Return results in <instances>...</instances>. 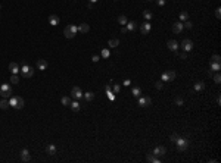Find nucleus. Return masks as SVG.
I'll return each mask as SVG.
<instances>
[{
  "label": "nucleus",
  "mask_w": 221,
  "mask_h": 163,
  "mask_svg": "<svg viewBox=\"0 0 221 163\" xmlns=\"http://www.w3.org/2000/svg\"><path fill=\"white\" fill-rule=\"evenodd\" d=\"M9 105H11L12 107H15V109L21 110V109H24L25 101H24V99H22V97H19V96H12V97H11V100H9Z\"/></svg>",
  "instance_id": "1"
},
{
  "label": "nucleus",
  "mask_w": 221,
  "mask_h": 163,
  "mask_svg": "<svg viewBox=\"0 0 221 163\" xmlns=\"http://www.w3.org/2000/svg\"><path fill=\"white\" fill-rule=\"evenodd\" d=\"M77 32H78L77 25L69 24V25H66V27H65V30H64V35H65L66 38H74L75 35H77Z\"/></svg>",
  "instance_id": "2"
},
{
  "label": "nucleus",
  "mask_w": 221,
  "mask_h": 163,
  "mask_svg": "<svg viewBox=\"0 0 221 163\" xmlns=\"http://www.w3.org/2000/svg\"><path fill=\"white\" fill-rule=\"evenodd\" d=\"M174 143L177 144V150L181 151V153L186 151V150H187V147H189V140L187 138H181V137H178Z\"/></svg>",
  "instance_id": "3"
},
{
  "label": "nucleus",
  "mask_w": 221,
  "mask_h": 163,
  "mask_svg": "<svg viewBox=\"0 0 221 163\" xmlns=\"http://www.w3.org/2000/svg\"><path fill=\"white\" fill-rule=\"evenodd\" d=\"M19 72L22 74L24 78H31V76L34 75V72H36V69H34L32 66H30V65H27V63H24Z\"/></svg>",
  "instance_id": "4"
},
{
  "label": "nucleus",
  "mask_w": 221,
  "mask_h": 163,
  "mask_svg": "<svg viewBox=\"0 0 221 163\" xmlns=\"http://www.w3.org/2000/svg\"><path fill=\"white\" fill-rule=\"evenodd\" d=\"M0 94H2L3 99L12 97V87L9 84H2V85H0Z\"/></svg>",
  "instance_id": "5"
},
{
  "label": "nucleus",
  "mask_w": 221,
  "mask_h": 163,
  "mask_svg": "<svg viewBox=\"0 0 221 163\" xmlns=\"http://www.w3.org/2000/svg\"><path fill=\"white\" fill-rule=\"evenodd\" d=\"M175 72L174 71H167V72H164L162 74V76H161V81L162 82H171V81H174L175 80Z\"/></svg>",
  "instance_id": "6"
},
{
  "label": "nucleus",
  "mask_w": 221,
  "mask_h": 163,
  "mask_svg": "<svg viewBox=\"0 0 221 163\" xmlns=\"http://www.w3.org/2000/svg\"><path fill=\"white\" fill-rule=\"evenodd\" d=\"M71 99H74V100H81L83 99V91L80 90V87H74L71 90Z\"/></svg>",
  "instance_id": "7"
},
{
  "label": "nucleus",
  "mask_w": 221,
  "mask_h": 163,
  "mask_svg": "<svg viewBox=\"0 0 221 163\" xmlns=\"http://www.w3.org/2000/svg\"><path fill=\"white\" fill-rule=\"evenodd\" d=\"M181 47L184 49V51H192L193 50V41L189 38H184L181 41Z\"/></svg>",
  "instance_id": "8"
},
{
  "label": "nucleus",
  "mask_w": 221,
  "mask_h": 163,
  "mask_svg": "<svg viewBox=\"0 0 221 163\" xmlns=\"http://www.w3.org/2000/svg\"><path fill=\"white\" fill-rule=\"evenodd\" d=\"M150 105H152V99H150V97H143V96L139 97V106L148 107V106H150Z\"/></svg>",
  "instance_id": "9"
},
{
  "label": "nucleus",
  "mask_w": 221,
  "mask_h": 163,
  "mask_svg": "<svg viewBox=\"0 0 221 163\" xmlns=\"http://www.w3.org/2000/svg\"><path fill=\"white\" fill-rule=\"evenodd\" d=\"M150 30H152V25H150V22H149V21L143 22V24L140 25V31H142V34H143V35H146V34H149V32H150Z\"/></svg>",
  "instance_id": "10"
},
{
  "label": "nucleus",
  "mask_w": 221,
  "mask_h": 163,
  "mask_svg": "<svg viewBox=\"0 0 221 163\" xmlns=\"http://www.w3.org/2000/svg\"><path fill=\"white\" fill-rule=\"evenodd\" d=\"M167 47L171 50V51H177L178 50V47H180V44L175 41V40H168V43H167Z\"/></svg>",
  "instance_id": "11"
},
{
  "label": "nucleus",
  "mask_w": 221,
  "mask_h": 163,
  "mask_svg": "<svg viewBox=\"0 0 221 163\" xmlns=\"http://www.w3.org/2000/svg\"><path fill=\"white\" fill-rule=\"evenodd\" d=\"M167 153V149L164 147V145H158V147L154 150V154L156 157H161V156H164V154Z\"/></svg>",
  "instance_id": "12"
},
{
  "label": "nucleus",
  "mask_w": 221,
  "mask_h": 163,
  "mask_svg": "<svg viewBox=\"0 0 221 163\" xmlns=\"http://www.w3.org/2000/svg\"><path fill=\"white\" fill-rule=\"evenodd\" d=\"M46 153H47V154H50V156H55V154L58 153L56 145H55V144H47V147H46Z\"/></svg>",
  "instance_id": "13"
},
{
  "label": "nucleus",
  "mask_w": 221,
  "mask_h": 163,
  "mask_svg": "<svg viewBox=\"0 0 221 163\" xmlns=\"http://www.w3.org/2000/svg\"><path fill=\"white\" fill-rule=\"evenodd\" d=\"M183 22H175V24H173V32L174 34H180L181 31H183Z\"/></svg>",
  "instance_id": "14"
},
{
  "label": "nucleus",
  "mask_w": 221,
  "mask_h": 163,
  "mask_svg": "<svg viewBox=\"0 0 221 163\" xmlns=\"http://www.w3.org/2000/svg\"><path fill=\"white\" fill-rule=\"evenodd\" d=\"M59 21H61V19H59L58 15H50V16H49V24L52 25V27H56V25H59Z\"/></svg>",
  "instance_id": "15"
},
{
  "label": "nucleus",
  "mask_w": 221,
  "mask_h": 163,
  "mask_svg": "<svg viewBox=\"0 0 221 163\" xmlns=\"http://www.w3.org/2000/svg\"><path fill=\"white\" fill-rule=\"evenodd\" d=\"M21 160H22V162H30V160H31L30 151H28L27 149H24V150L21 151Z\"/></svg>",
  "instance_id": "16"
},
{
  "label": "nucleus",
  "mask_w": 221,
  "mask_h": 163,
  "mask_svg": "<svg viewBox=\"0 0 221 163\" xmlns=\"http://www.w3.org/2000/svg\"><path fill=\"white\" fill-rule=\"evenodd\" d=\"M37 69H38V71H46V69H47V60H44V59H40V60L37 62Z\"/></svg>",
  "instance_id": "17"
},
{
  "label": "nucleus",
  "mask_w": 221,
  "mask_h": 163,
  "mask_svg": "<svg viewBox=\"0 0 221 163\" xmlns=\"http://www.w3.org/2000/svg\"><path fill=\"white\" fill-rule=\"evenodd\" d=\"M9 71L12 72V74H18L21 69H19V65L16 63V62H11L9 63Z\"/></svg>",
  "instance_id": "18"
},
{
  "label": "nucleus",
  "mask_w": 221,
  "mask_h": 163,
  "mask_svg": "<svg viewBox=\"0 0 221 163\" xmlns=\"http://www.w3.org/2000/svg\"><path fill=\"white\" fill-rule=\"evenodd\" d=\"M77 28H78V31H80V32H83V34H87V32L90 31V27H89V24H80Z\"/></svg>",
  "instance_id": "19"
},
{
  "label": "nucleus",
  "mask_w": 221,
  "mask_h": 163,
  "mask_svg": "<svg viewBox=\"0 0 221 163\" xmlns=\"http://www.w3.org/2000/svg\"><path fill=\"white\" fill-rule=\"evenodd\" d=\"M209 66H211L212 72H218L221 69V63L220 62H209Z\"/></svg>",
  "instance_id": "20"
},
{
  "label": "nucleus",
  "mask_w": 221,
  "mask_h": 163,
  "mask_svg": "<svg viewBox=\"0 0 221 163\" xmlns=\"http://www.w3.org/2000/svg\"><path fill=\"white\" fill-rule=\"evenodd\" d=\"M125 28H127V31H134L136 28H137V22H134V21L127 22L125 24Z\"/></svg>",
  "instance_id": "21"
},
{
  "label": "nucleus",
  "mask_w": 221,
  "mask_h": 163,
  "mask_svg": "<svg viewBox=\"0 0 221 163\" xmlns=\"http://www.w3.org/2000/svg\"><path fill=\"white\" fill-rule=\"evenodd\" d=\"M74 112H78V110L81 109V106H80V103H78V100H74V101H71V106H69Z\"/></svg>",
  "instance_id": "22"
},
{
  "label": "nucleus",
  "mask_w": 221,
  "mask_h": 163,
  "mask_svg": "<svg viewBox=\"0 0 221 163\" xmlns=\"http://www.w3.org/2000/svg\"><path fill=\"white\" fill-rule=\"evenodd\" d=\"M108 46L109 47H118V46H120V40H118V38H110L109 43H108Z\"/></svg>",
  "instance_id": "23"
},
{
  "label": "nucleus",
  "mask_w": 221,
  "mask_h": 163,
  "mask_svg": "<svg viewBox=\"0 0 221 163\" xmlns=\"http://www.w3.org/2000/svg\"><path fill=\"white\" fill-rule=\"evenodd\" d=\"M9 100H6V99H3V100H0V109H3V110H6V109H9Z\"/></svg>",
  "instance_id": "24"
},
{
  "label": "nucleus",
  "mask_w": 221,
  "mask_h": 163,
  "mask_svg": "<svg viewBox=\"0 0 221 163\" xmlns=\"http://www.w3.org/2000/svg\"><path fill=\"white\" fill-rule=\"evenodd\" d=\"M71 97H68V96H65V97H62V100H61V103H62V105L64 106H66V107H69L71 106Z\"/></svg>",
  "instance_id": "25"
},
{
  "label": "nucleus",
  "mask_w": 221,
  "mask_h": 163,
  "mask_svg": "<svg viewBox=\"0 0 221 163\" xmlns=\"http://www.w3.org/2000/svg\"><path fill=\"white\" fill-rule=\"evenodd\" d=\"M203 88H205V84H203L202 81L195 82V91H202Z\"/></svg>",
  "instance_id": "26"
},
{
  "label": "nucleus",
  "mask_w": 221,
  "mask_h": 163,
  "mask_svg": "<svg viewBox=\"0 0 221 163\" xmlns=\"http://www.w3.org/2000/svg\"><path fill=\"white\" fill-rule=\"evenodd\" d=\"M131 94H133L134 97H137V99H139V97L142 96V90H140V87H134V88L131 90Z\"/></svg>",
  "instance_id": "27"
},
{
  "label": "nucleus",
  "mask_w": 221,
  "mask_h": 163,
  "mask_svg": "<svg viewBox=\"0 0 221 163\" xmlns=\"http://www.w3.org/2000/svg\"><path fill=\"white\" fill-rule=\"evenodd\" d=\"M127 22H128V19H127L125 15H120V16H118V24H120V25H125Z\"/></svg>",
  "instance_id": "28"
},
{
  "label": "nucleus",
  "mask_w": 221,
  "mask_h": 163,
  "mask_svg": "<svg viewBox=\"0 0 221 163\" xmlns=\"http://www.w3.org/2000/svg\"><path fill=\"white\" fill-rule=\"evenodd\" d=\"M146 159H148V162H154V163H159V162H161V160L155 156V154H148Z\"/></svg>",
  "instance_id": "29"
},
{
  "label": "nucleus",
  "mask_w": 221,
  "mask_h": 163,
  "mask_svg": "<svg viewBox=\"0 0 221 163\" xmlns=\"http://www.w3.org/2000/svg\"><path fill=\"white\" fill-rule=\"evenodd\" d=\"M83 96H84V99H86L87 101H91L93 99H95V94H93L91 91H87L86 94H83Z\"/></svg>",
  "instance_id": "30"
},
{
  "label": "nucleus",
  "mask_w": 221,
  "mask_h": 163,
  "mask_svg": "<svg viewBox=\"0 0 221 163\" xmlns=\"http://www.w3.org/2000/svg\"><path fill=\"white\" fill-rule=\"evenodd\" d=\"M11 82H12V84H18V82H19L18 74H12V75H11Z\"/></svg>",
  "instance_id": "31"
},
{
  "label": "nucleus",
  "mask_w": 221,
  "mask_h": 163,
  "mask_svg": "<svg viewBox=\"0 0 221 163\" xmlns=\"http://www.w3.org/2000/svg\"><path fill=\"white\" fill-rule=\"evenodd\" d=\"M184 21H189V13L187 12H181L180 13V22H184Z\"/></svg>",
  "instance_id": "32"
},
{
  "label": "nucleus",
  "mask_w": 221,
  "mask_h": 163,
  "mask_svg": "<svg viewBox=\"0 0 221 163\" xmlns=\"http://www.w3.org/2000/svg\"><path fill=\"white\" fill-rule=\"evenodd\" d=\"M143 16H144V18H146L148 21H150L152 18H154V15H152V12H149V11H144V12H143Z\"/></svg>",
  "instance_id": "33"
},
{
  "label": "nucleus",
  "mask_w": 221,
  "mask_h": 163,
  "mask_svg": "<svg viewBox=\"0 0 221 163\" xmlns=\"http://www.w3.org/2000/svg\"><path fill=\"white\" fill-rule=\"evenodd\" d=\"M211 62H220V63H221V57H220V55H212Z\"/></svg>",
  "instance_id": "34"
},
{
  "label": "nucleus",
  "mask_w": 221,
  "mask_h": 163,
  "mask_svg": "<svg viewBox=\"0 0 221 163\" xmlns=\"http://www.w3.org/2000/svg\"><path fill=\"white\" fill-rule=\"evenodd\" d=\"M183 27H184V28H187V30H190V28L193 27V24H192L190 21H184V22H183Z\"/></svg>",
  "instance_id": "35"
},
{
  "label": "nucleus",
  "mask_w": 221,
  "mask_h": 163,
  "mask_svg": "<svg viewBox=\"0 0 221 163\" xmlns=\"http://www.w3.org/2000/svg\"><path fill=\"white\" fill-rule=\"evenodd\" d=\"M120 90H121V87H120L118 84H115L114 87H112V93H114V94H118V93H120Z\"/></svg>",
  "instance_id": "36"
},
{
  "label": "nucleus",
  "mask_w": 221,
  "mask_h": 163,
  "mask_svg": "<svg viewBox=\"0 0 221 163\" xmlns=\"http://www.w3.org/2000/svg\"><path fill=\"white\" fill-rule=\"evenodd\" d=\"M214 81H215L217 84H220V82H221V75H220V72H217V74L214 75Z\"/></svg>",
  "instance_id": "37"
},
{
  "label": "nucleus",
  "mask_w": 221,
  "mask_h": 163,
  "mask_svg": "<svg viewBox=\"0 0 221 163\" xmlns=\"http://www.w3.org/2000/svg\"><path fill=\"white\" fill-rule=\"evenodd\" d=\"M174 101H175V105H177V106H183V99H181V97H175Z\"/></svg>",
  "instance_id": "38"
},
{
  "label": "nucleus",
  "mask_w": 221,
  "mask_h": 163,
  "mask_svg": "<svg viewBox=\"0 0 221 163\" xmlns=\"http://www.w3.org/2000/svg\"><path fill=\"white\" fill-rule=\"evenodd\" d=\"M102 57H109V50L108 49H103V50H102Z\"/></svg>",
  "instance_id": "39"
},
{
  "label": "nucleus",
  "mask_w": 221,
  "mask_h": 163,
  "mask_svg": "<svg viewBox=\"0 0 221 163\" xmlns=\"http://www.w3.org/2000/svg\"><path fill=\"white\" fill-rule=\"evenodd\" d=\"M155 87H156L158 90H161V88H162V87H164V84H162V81H158V82L155 84Z\"/></svg>",
  "instance_id": "40"
},
{
  "label": "nucleus",
  "mask_w": 221,
  "mask_h": 163,
  "mask_svg": "<svg viewBox=\"0 0 221 163\" xmlns=\"http://www.w3.org/2000/svg\"><path fill=\"white\" fill-rule=\"evenodd\" d=\"M215 16H217L218 19L221 18V9H220V7H217V9H215Z\"/></svg>",
  "instance_id": "41"
},
{
  "label": "nucleus",
  "mask_w": 221,
  "mask_h": 163,
  "mask_svg": "<svg viewBox=\"0 0 221 163\" xmlns=\"http://www.w3.org/2000/svg\"><path fill=\"white\" fill-rule=\"evenodd\" d=\"M91 60H93V62H99V60H100V56H96V55H93Z\"/></svg>",
  "instance_id": "42"
},
{
  "label": "nucleus",
  "mask_w": 221,
  "mask_h": 163,
  "mask_svg": "<svg viewBox=\"0 0 221 163\" xmlns=\"http://www.w3.org/2000/svg\"><path fill=\"white\" fill-rule=\"evenodd\" d=\"M178 137H180V135H178V134H173V135H171V141L174 143V141H175V140L178 138Z\"/></svg>",
  "instance_id": "43"
},
{
  "label": "nucleus",
  "mask_w": 221,
  "mask_h": 163,
  "mask_svg": "<svg viewBox=\"0 0 221 163\" xmlns=\"http://www.w3.org/2000/svg\"><path fill=\"white\" fill-rule=\"evenodd\" d=\"M180 59H187V51H184V53H180Z\"/></svg>",
  "instance_id": "44"
},
{
  "label": "nucleus",
  "mask_w": 221,
  "mask_h": 163,
  "mask_svg": "<svg viewBox=\"0 0 221 163\" xmlns=\"http://www.w3.org/2000/svg\"><path fill=\"white\" fill-rule=\"evenodd\" d=\"M156 3H158L159 6H164V5H165V0H156Z\"/></svg>",
  "instance_id": "45"
},
{
  "label": "nucleus",
  "mask_w": 221,
  "mask_h": 163,
  "mask_svg": "<svg viewBox=\"0 0 221 163\" xmlns=\"http://www.w3.org/2000/svg\"><path fill=\"white\" fill-rule=\"evenodd\" d=\"M122 84H124V85H125V87H127V85H130V84H131V81H130V80H125V81H124Z\"/></svg>",
  "instance_id": "46"
},
{
  "label": "nucleus",
  "mask_w": 221,
  "mask_h": 163,
  "mask_svg": "<svg viewBox=\"0 0 221 163\" xmlns=\"http://www.w3.org/2000/svg\"><path fill=\"white\" fill-rule=\"evenodd\" d=\"M217 105H218V106L221 105V99H220V96H217Z\"/></svg>",
  "instance_id": "47"
},
{
  "label": "nucleus",
  "mask_w": 221,
  "mask_h": 163,
  "mask_svg": "<svg viewBox=\"0 0 221 163\" xmlns=\"http://www.w3.org/2000/svg\"><path fill=\"white\" fill-rule=\"evenodd\" d=\"M121 32H122V34H125V32H128V31H127V28H125V27H124V28H122V30H121Z\"/></svg>",
  "instance_id": "48"
},
{
  "label": "nucleus",
  "mask_w": 221,
  "mask_h": 163,
  "mask_svg": "<svg viewBox=\"0 0 221 163\" xmlns=\"http://www.w3.org/2000/svg\"><path fill=\"white\" fill-rule=\"evenodd\" d=\"M90 3H96V2H99V0H89Z\"/></svg>",
  "instance_id": "49"
},
{
  "label": "nucleus",
  "mask_w": 221,
  "mask_h": 163,
  "mask_svg": "<svg viewBox=\"0 0 221 163\" xmlns=\"http://www.w3.org/2000/svg\"><path fill=\"white\" fill-rule=\"evenodd\" d=\"M148 2H152V0H148Z\"/></svg>",
  "instance_id": "50"
},
{
  "label": "nucleus",
  "mask_w": 221,
  "mask_h": 163,
  "mask_svg": "<svg viewBox=\"0 0 221 163\" xmlns=\"http://www.w3.org/2000/svg\"><path fill=\"white\" fill-rule=\"evenodd\" d=\"M115 2H118V0H115Z\"/></svg>",
  "instance_id": "51"
}]
</instances>
